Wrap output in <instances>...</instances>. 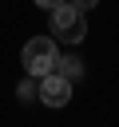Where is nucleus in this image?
I'll return each mask as SVG.
<instances>
[{
  "mask_svg": "<svg viewBox=\"0 0 119 127\" xmlns=\"http://www.w3.org/2000/svg\"><path fill=\"white\" fill-rule=\"evenodd\" d=\"M56 71H60L63 79L75 83V79L83 75V64H79V56H60V60H56Z\"/></svg>",
  "mask_w": 119,
  "mask_h": 127,
  "instance_id": "4",
  "label": "nucleus"
},
{
  "mask_svg": "<svg viewBox=\"0 0 119 127\" xmlns=\"http://www.w3.org/2000/svg\"><path fill=\"white\" fill-rule=\"evenodd\" d=\"M16 99H20V103H32V99H36V79H32V75L16 83Z\"/></svg>",
  "mask_w": 119,
  "mask_h": 127,
  "instance_id": "5",
  "label": "nucleus"
},
{
  "mask_svg": "<svg viewBox=\"0 0 119 127\" xmlns=\"http://www.w3.org/2000/svg\"><path fill=\"white\" fill-rule=\"evenodd\" d=\"M71 4H75V8H79V12H87V8H95V4H99V0H71Z\"/></svg>",
  "mask_w": 119,
  "mask_h": 127,
  "instance_id": "7",
  "label": "nucleus"
},
{
  "mask_svg": "<svg viewBox=\"0 0 119 127\" xmlns=\"http://www.w3.org/2000/svg\"><path fill=\"white\" fill-rule=\"evenodd\" d=\"M56 60H60V52H56V36H32V40L24 44V52H20V64H24V71H28L32 79L56 71Z\"/></svg>",
  "mask_w": 119,
  "mask_h": 127,
  "instance_id": "1",
  "label": "nucleus"
},
{
  "mask_svg": "<svg viewBox=\"0 0 119 127\" xmlns=\"http://www.w3.org/2000/svg\"><path fill=\"white\" fill-rule=\"evenodd\" d=\"M52 32H56L60 44H79L87 36V20H83V12L71 0H63V4L52 8Z\"/></svg>",
  "mask_w": 119,
  "mask_h": 127,
  "instance_id": "2",
  "label": "nucleus"
},
{
  "mask_svg": "<svg viewBox=\"0 0 119 127\" xmlns=\"http://www.w3.org/2000/svg\"><path fill=\"white\" fill-rule=\"evenodd\" d=\"M32 4H36V8H44V12H52V8H56V4H63V0H32Z\"/></svg>",
  "mask_w": 119,
  "mask_h": 127,
  "instance_id": "6",
  "label": "nucleus"
},
{
  "mask_svg": "<svg viewBox=\"0 0 119 127\" xmlns=\"http://www.w3.org/2000/svg\"><path fill=\"white\" fill-rule=\"evenodd\" d=\"M36 99L48 103V107H63V103L71 99V79H63L60 71L40 75V79H36Z\"/></svg>",
  "mask_w": 119,
  "mask_h": 127,
  "instance_id": "3",
  "label": "nucleus"
}]
</instances>
